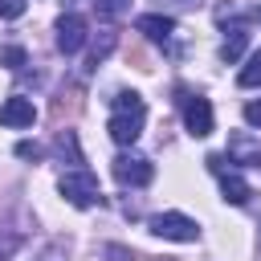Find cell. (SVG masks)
I'll use <instances>...</instances> for the list:
<instances>
[{"label": "cell", "instance_id": "1", "mask_svg": "<svg viewBox=\"0 0 261 261\" xmlns=\"http://www.w3.org/2000/svg\"><path fill=\"white\" fill-rule=\"evenodd\" d=\"M143 122H147V102L135 90H122V94L110 98V122H106V130H110V139L118 147H130L143 135Z\"/></svg>", "mask_w": 261, "mask_h": 261}, {"label": "cell", "instance_id": "2", "mask_svg": "<svg viewBox=\"0 0 261 261\" xmlns=\"http://www.w3.org/2000/svg\"><path fill=\"white\" fill-rule=\"evenodd\" d=\"M57 192H61L65 204H73V208H94V204H102V188H98V179H94L86 167L65 171L61 184H57Z\"/></svg>", "mask_w": 261, "mask_h": 261}, {"label": "cell", "instance_id": "3", "mask_svg": "<svg viewBox=\"0 0 261 261\" xmlns=\"http://www.w3.org/2000/svg\"><path fill=\"white\" fill-rule=\"evenodd\" d=\"M110 171H114V179H118V184H126V188H147V184L155 179V167H151V159H147V155H135V151H122V155H114Z\"/></svg>", "mask_w": 261, "mask_h": 261}, {"label": "cell", "instance_id": "4", "mask_svg": "<svg viewBox=\"0 0 261 261\" xmlns=\"http://www.w3.org/2000/svg\"><path fill=\"white\" fill-rule=\"evenodd\" d=\"M151 232L163 237V241H179V245L200 241V224L192 216H184V212H159V216H151Z\"/></svg>", "mask_w": 261, "mask_h": 261}, {"label": "cell", "instance_id": "5", "mask_svg": "<svg viewBox=\"0 0 261 261\" xmlns=\"http://www.w3.org/2000/svg\"><path fill=\"white\" fill-rule=\"evenodd\" d=\"M224 159L237 163V167L261 171V139L249 135V130H232V135H228V147H224Z\"/></svg>", "mask_w": 261, "mask_h": 261}, {"label": "cell", "instance_id": "6", "mask_svg": "<svg viewBox=\"0 0 261 261\" xmlns=\"http://www.w3.org/2000/svg\"><path fill=\"white\" fill-rule=\"evenodd\" d=\"M212 102L208 98H200V94H188L184 98V126H188V135L192 139H208L212 135Z\"/></svg>", "mask_w": 261, "mask_h": 261}, {"label": "cell", "instance_id": "7", "mask_svg": "<svg viewBox=\"0 0 261 261\" xmlns=\"http://www.w3.org/2000/svg\"><path fill=\"white\" fill-rule=\"evenodd\" d=\"M86 37H90L86 16H77V12L57 16V49H61V53H77V49L86 45Z\"/></svg>", "mask_w": 261, "mask_h": 261}, {"label": "cell", "instance_id": "8", "mask_svg": "<svg viewBox=\"0 0 261 261\" xmlns=\"http://www.w3.org/2000/svg\"><path fill=\"white\" fill-rule=\"evenodd\" d=\"M208 167L216 171V179H220V192H224V200L228 204H249V196H253V188L237 175V171H224V155H208Z\"/></svg>", "mask_w": 261, "mask_h": 261}, {"label": "cell", "instance_id": "9", "mask_svg": "<svg viewBox=\"0 0 261 261\" xmlns=\"http://www.w3.org/2000/svg\"><path fill=\"white\" fill-rule=\"evenodd\" d=\"M33 122H37V106H33V98L12 94V98H4V102H0V126L24 130V126H33Z\"/></svg>", "mask_w": 261, "mask_h": 261}, {"label": "cell", "instance_id": "10", "mask_svg": "<svg viewBox=\"0 0 261 261\" xmlns=\"http://www.w3.org/2000/svg\"><path fill=\"white\" fill-rule=\"evenodd\" d=\"M135 29H139L147 41H155V45H167V41L175 37V20L163 16V12H143V16L135 20Z\"/></svg>", "mask_w": 261, "mask_h": 261}, {"label": "cell", "instance_id": "11", "mask_svg": "<svg viewBox=\"0 0 261 261\" xmlns=\"http://www.w3.org/2000/svg\"><path fill=\"white\" fill-rule=\"evenodd\" d=\"M245 45H249V33H245L241 24H232V29L224 33V45H220V61L237 65V61L245 57Z\"/></svg>", "mask_w": 261, "mask_h": 261}, {"label": "cell", "instance_id": "12", "mask_svg": "<svg viewBox=\"0 0 261 261\" xmlns=\"http://www.w3.org/2000/svg\"><path fill=\"white\" fill-rule=\"evenodd\" d=\"M237 86H241V90H253V86H261V49H257V53L245 61V69L237 73Z\"/></svg>", "mask_w": 261, "mask_h": 261}, {"label": "cell", "instance_id": "13", "mask_svg": "<svg viewBox=\"0 0 261 261\" xmlns=\"http://www.w3.org/2000/svg\"><path fill=\"white\" fill-rule=\"evenodd\" d=\"M94 8H98L102 20H118V16L130 12V0H94Z\"/></svg>", "mask_w": 261, "mask_h": 261}, {"label": "cell", "instance_id": "14", "mask_svg": "<svg viewBox=\"0 0 261 261\" xmlns=\"http://www.w3.org/2000/svg\"><path fill=\"white\" fill-rule=\"evenodd\" d=\"M24 61H29V57H24L20 45H4V49H0V65H4V69H24Z\"/></svg>", "mask_w": 261, "mask_h": 261}, {"label": "cell", "instance_id": "15", "mask_svg": "<svg viewBox=\"0 0 261 261\" xmlns=\"http://www.w3.org/2000/svg\"><path fill=\"white\" fill-rule=\"evenodd\" d=\"M24 8H29V0H0V20H16V16H24Z\"/></svg>", "mask_w": 261, "mask_h": 261}, {"label": "cell", "instance_id": "16", "mask_svg": "<svg viewBox=\"0 0 261 261\" xmlns=\"http://www.w3.org/2000/svg\"><path fill=\"white\" fill-rule=\"evenodd\" d=\"M110 49H114V33H106V37H102V41H98V45L90 49V69H94V65H98V61H102V57H106Z\"/></svg>", "mask_w": 261, "mask_h": 261}, {"label": "cell", "instance_id": "17", "mask_svg": "<svg viewBox=\"0 0 261 261\" xmlns=\"http://www.w3.org/2000/svg\"><path fill=\"white\" fill-rule=\"evenodd\" d=\"M16 155H20V159H33V163H37V159H41L45 151H41L37 143H29V139H24V143H16Z\"/></svg>", "mask_w": 261, "mask_h": 261}, {"label": "cell", "instance_id": "18", "mask_svg": "<svg viewBox=\"0 0 261 261\" xmlns=\"http://www.w3.org/2000/svg\"><path fill=\"white\" fill-rule=\"evenodd\" d=\"M245 122H249V126H261V98L245 106Z\"/></svg>", "mask_w": 261, "mask_h": 261}, {"label": "cell", "instance_id": "19", "mask_svg": "<svg viewBox=\"0 0 261 261\" xmlns=\"http://www.w3.org/2000/svg\"><path fill=\"white\" fill-rule=\"evenodd\" d=\"M37 261H65V245H49V249H45Z\"/></svg>", "mask_w": 261, "mask_h": 261}, {"label": "cell", "instance_id": "20", "mask_svg": "<svg viewBox=\"0 0 261 261\" xmlns=\"http://www.w3.org/2000/svg\"><path fill=\"white\" fill-rule=\"evenodd\" d=\"M245 20H261V8H249V12H241Z\"/></svg>", "mask_w": 261, "mask_h": 261}, {"label": "cell", "instance_id": "21", "mask_svg": "<svg viewBox=\"0 0 261 261\" xmlns=\"http://www.w3.org/2000/svg\"><path fill=\"white\" fill-rule=\"evenodd\" d=\"M175 4H196V0H175Z\"/></svg>", "mask_w": 261, "mask_h": 261}]
</instances>
